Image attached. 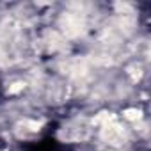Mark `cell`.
Segmentation results:
<instances>
[{
  "label": "cell",
  "instance_id": "6da1fadb",
  "mask_svg": "<svg viewBox=\"0 0 151 151\" xmlns=\"http://www.w3.org/2000/svg\"><path fill=\"white\" fill-rule=\"evenodd\" d=\"M103 137H105L109 142H112V144H119V140L123 139V130H121V126H117L116 123L107 121V123L103 124Z\"/></svg>",
  "mask_w": 151,
  "mask_h": 151
},
{
  "label": "cell",
  "instance_id": "7a4b0ae2",
  "mask_svg": "<svg viewBox=\"0 0 151 151\" xmlns=\"http://www.w3.org/2000/svg\"><path fill=\"white\" fill-rule=\"evenodd\" d=\"M139 116H140V112L135 110V109H130V110L124 112V117H126V119H132V121H133V119H139Z\"/></svg>",
  "mask_w": 151,
  "mask_h": 151
}]
</instances>
